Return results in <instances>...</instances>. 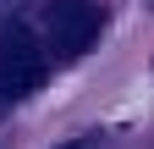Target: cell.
<instances>
[{"instance_id": "6da1fadb", "label": "cell", "mask_w": 154, "mask_h": 149, "mask_svg": "<svg viewBox=\"0 0 154 149\" xmlns=\"http://www.w3.org/2000/svg\"><path fill=\"white\" fill-rule=\"evenodd\" d=\"M44 83V50L22 22L0 28V110H11L17 100H28Z\"/></svg>"}, {"instance_id": "7a4b0ae2", "label": "cell", "mask_w": 154, "mask_h": 149, "mask_svg": "<svg viewBox=\"0 0 154 149\" xmlns=\"http://www.w3.org/2000/svg\"><path fill=\"white\" fill-rule=\"evenodd\" d=\"M99 28H105L99 0H50V44H55V55H66V61L88 55Z\"/></svg>"}, {"instance_id": "3957f363", "label": "cell", "mask_w": 154, "mask_h": 149, "mask_svg": "<svg viewBox=\"0 0 154 149\" xmlns=\"http://www.w3.org/2000/svg\"><path fill=\"white\" fill-rule=\"evenodd\" d=\"M17 6H22V0H0V17H11V11H17Z\"/></svg>"}, {"instance_id": "277c9868", "label": "cell", "mask_w": 154, "mask_h": 149, "mask_svg": "<svg viewBox=\"0 0 154 149\" xmlns=\"http://www.w3.org/2000/svg\"><path fill=\"white\" fill-rule=\"evenodd\" d=\"M66 149H88V144H66Z\"/></svg>"}, {"instance_id": "5b68a950", "label": "cell", "mask_w": 154, "mask_h": 149, "mask_svg": "<svg viewBox=\"0 0 154 149\" xmlns=\"http://www.w3.org/2000/svg\"><path fill=\"white\" fill-rule=\"evenodd\" d=\"M88 149H94V144H88Z\"/></svg>"}]
</instances>
